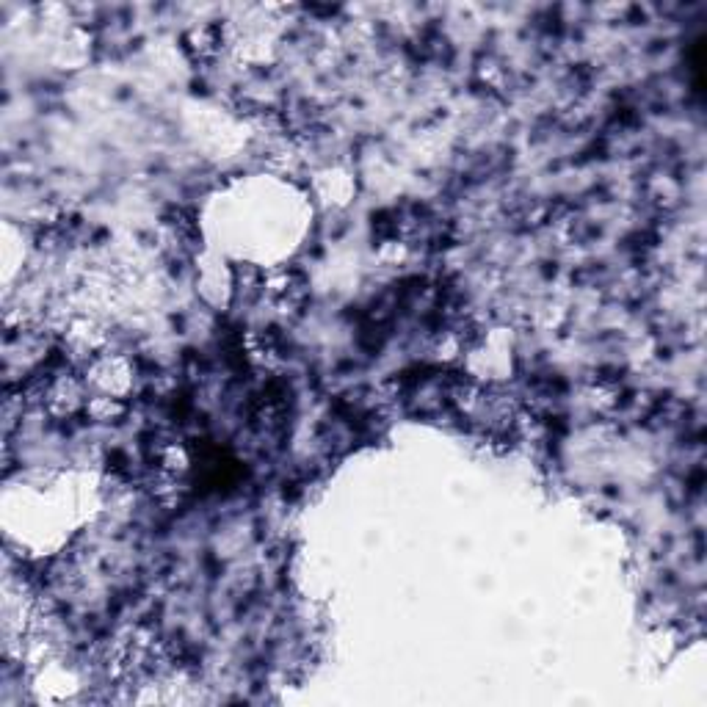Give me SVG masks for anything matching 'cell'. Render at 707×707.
Returning <instances> with one entry per match:
<instances>
[{"mask_svg":"<svg viewBox=\"0 0 707 707\" xmlns=\"http://www.w3.org/2000/svg\"><path fill=\"white\" fill-rule=\"evenodd\" d=\"M221 42H224V34H221L219 25H199L186 36V47L199 61H208V58L216 56Z\"/></svg>","mask_w":707,"mask_h":707,"instance_id":"2","label":"cell"},{"mask_svg":"<svg viewBox=\"0 0 707 707\" xmlns=\"http://www.w3.org/2000/svg\"><path fill=\"white\" fill-rule=\"evenodd\" d=\"M263 290H266L268 299L277 304L282 313H299L307 304V296H310L307 277L299 268H282L277 274H271Z\"/></svg>","mask_w":707,"mask_h":707,"instance_id":"1","label":"cell"}]
</instances>
